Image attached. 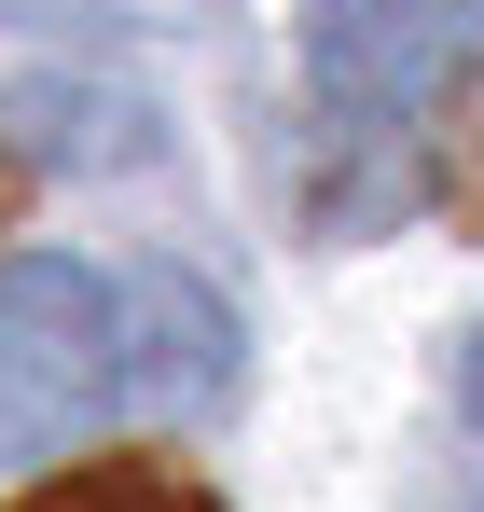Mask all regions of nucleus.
Wrapping results in <instances>:
<instances>
[{
  "label": "nucleus",
  "instance_id": "nucleus-7",
  "mask_svg": "<svg viewBox=\"0 0 484 512\" xmlns=\"http://www.w3.org/2000/svg\"><path fill=\"white\" fill-rule=\"evenodd\" d=\"M457 402H471V429H484V333H471V360H457Z\"/></svg>",
  "mask_w": 484,
  "mask_h": 512
},
{
  "label": "nucleus",
  "instance_id": "nucleus-5",
  "mask_svg": "<svg viewBox=\"0 0 484 512\" xmlns=\"http://www.w3.org/2000/svg\"><path fill=\"white\" fill-rule=\"evenodd\" d=\"M14 512H222L208 485H180L153 457H97V471H56V485H28Z\"/></svg>",
  "mask_w": 484,
  "mask_h": 512
},
{
  "label": "nucleus",
  "instance_id": "nucleus-8",
  "mask_svg": "<svg viewBox=\"0 0 484 512\" xmlns=\"http://www.w3.org/2000/svg\"><path fill=\"white\" fill-rule=\"evenodd\" d=\"M471 28H484V0H471Z\"/></svg>",
  "mask_w": 484,
  "mask_h": 512
},
{
  "label": "nucleus",
  "instance_id": "nucleus-3",
  "mask_svg": "<svg viewBox=\"0 0 484 512\" xmlns=\"http://www.w3.org/2000/svg\"><path fill=\"white\" fill-rule=\"evenodd\" d=\"M125 402H166V416L236 402V305L208 277H180V263L125 277Z\"/></svg>",
  "mask_w": 484,
  "mask_h": 512
},
{
  "label": "nucleus",
  "instance_id": "nucleus-1",
  "mask_svg": "<svg viewBox=\"0 0 484 512\" xmlns=\"http://www.w3.org/2000/svg\"><path fill=\"white\" fill-rule=\"evenodd\" d=\"M125 402V291L97 263H0V471L56 457Z\"/></svg>",
  "mask_w": 484,
  "mask_h": 512
},
{
  "label": "nucleus",
  "instance_id": "nucleus-2",
  "mask_svg": "<svg viewBox=\"0 0 484 512\" xmlns=\"http://www.w3.org/2000/svg\"><path fill=\"white\" fill-rule=\"evenodd\" d=\"M457 28H471V0H305V84L332 97V125L388 139L429 111Z\"/></svg>",
  "mask_w": 484,
  "mask_h": 512
},
{
  "label": "nucleus",
  "instance_id": "nucleus-4",
  "mask_svg": "<svg viewBox=\"0 0 484 512\" xmlns=\"http://www.w3.org/2000/svg\"><path fill=\"white\" fill-rule=\"evenodd\" d=\"M0 153H14V167H42V180H125V167H153V97L42 70V84L0 97Z\"/></svg>",
  "mask_w": 484,
  "mask_h": 512
},
{
  "label": "nucleus",
  "instance_id": "nucleus-6",
  "mask_svg": "<svg viewBox=\"0 0 484 512\" xmlns=\"http://www.w3.org/2000/svg\"><path fill=\"white\" fill-rule=\"evenodd\" d=\"M14 28H56V42H125V28H153V0H0Z\"/></svg>",
  "mask_w": 484,
  "mask_h": 512
}]
</instances>
